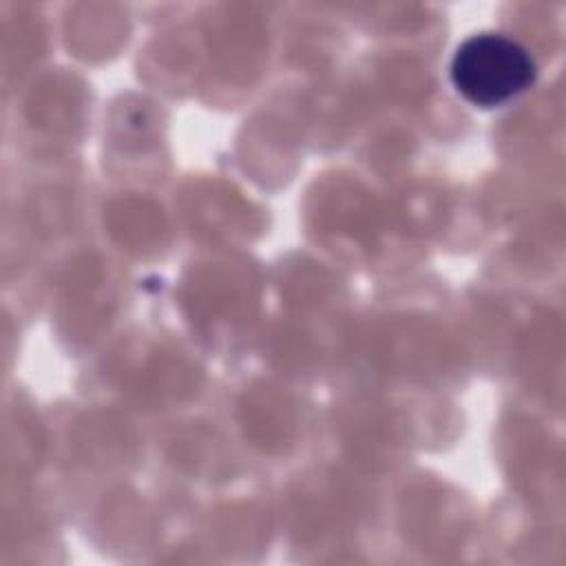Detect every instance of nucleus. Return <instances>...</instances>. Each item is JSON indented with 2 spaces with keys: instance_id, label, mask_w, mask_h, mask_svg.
Listing matches in <instances>:
<instances>
[{
  "instance_id": "f257e3e1",
  "label": "nucleus",
  "mask_w": 566,
  "mask_h": 566,
  "mask_svg": "<svg viewBox=\"0 0 566 566\" xmlns=\"http://www.w3.org/2000/svg\"><path fill=\"white\" fill-rule=\"evenodd\" d=\"M535 64L528 51L511 38L478 33L453 53L451 82L471 104L491 108L509 102L531 86Z\"/></svg>"
}]
</instances>
